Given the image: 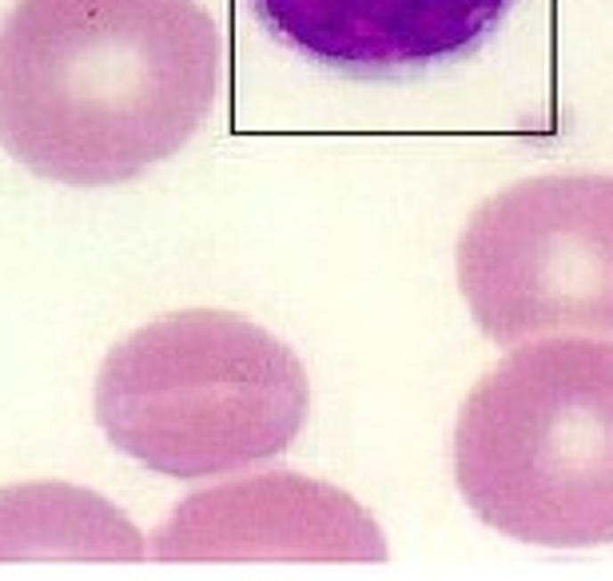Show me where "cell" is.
I'll return each instance as SVG.
<instances>
[{"label": "cell", "mask_w": 613, "mask_h": 581, "mask_svg": "<svg viewBox=\"0 0 613 581\" xmlns=\"http://www.w3.org/2000/svg\"><path fill=\"white\" fill-rule=\"evenodd\" d=\"M219 68L195 0H20L0 20V148L68 187L124 184L200 132Z\"/></svg>", "instance_id": "6da1fadb"}, {"label": "cell", "mask_w": 613, "mask_h": 581, "mask_svg": "<svg viewBox=\"0 0 613 581\" xmlns=\"http://www.w3.org/2000/svg\"><path fill=\"white\" fill-rule=\"evenodd\" d=\"M454 482L526 545L613 542V347L558 335L502 358L458 410Z\"/></svg>", "instance_id": "7a4b0ae2"}, {"label": "cell", "mask_w": 613, "mask_h": 581, "mask_svg": "<svg viewBox=\"0 0 613 581\" xmlns=\"http://www.w3.org/2000/svg\"><path fill=\"white\" fill-rule=\"evenodd\" d=\"M306 371L287 343L235 311L159 315L108 350L96 418L156 474L195 482L283 454L306 422Z\"/></svg>", "instance_id": "3957f363"}, {"label": "cell", "mask_w": 613, "mask_h": 581, "mask_svg": "<svg viewBox=\"0 0 613 581\" xmlns=\"http://www.w3.org/2000/svg\"><path fill=\"white\" fill-rule=\"evenodd\" d=\"M458 283L502 347L613 343V176H534L490 195L458 239Z\"/></svg>", "instance_id": "277c9868"}, {"label": "cell", "mask_w": 613, "mask_h": 581, "mask_svg": "<svg viewBox=\"0 0 613 581\" xmlns=\"http://www.w3.org/2000/svg\"><path fill=\"white\" fill-rule=\"evenodd\" d=\"M156 561H382L387 537L343 490L291 470L187 494L151 534Z\"/></svg>", "instance_id": "5b68a950"}, {"label": "cell", "mask_w": 613, "mask_h": 581, "mask_svg": "<svg viewBox=\"0 0 613 581\" xmlns=\"http://www.w3.org/2000/svg\"><path fill=\"white\" fill-rule=\"evenodd\" d=\"M275 45L359 80H398L474 56L514 0H247Z\"/></svg>", "instance_id": "8992f818"}, {"label": "cell", "mask_w": 613, "mask_h": 581, "mask_svg": "<svg viewBox=\"0 0 613 581\" xmlns=\"http://www.w3.org/2000/svg\"><path fill=\"white\" fill-rule=\"evenodd\" d=\"M140 561L143 534L108 498L68 482L0 490V561Z\"/></svg>", "instance_id": "52a82bcc"}]
</instances>
